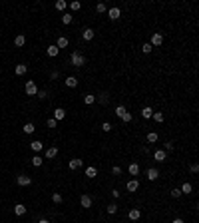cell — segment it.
Instances as JSON below:
<instances>
[{"label":"cell","mask_w":199,"mask_h":223,"mask_svg":"<svg viewBox=\"0 0 199 223\" xmlns=\"http://www.w3.org/2000/svg\"><path fill=\"white\" fill-rule=\"evenodd\" d=\"M30 147H32L34 152H42L44 143H42V142H38V139H36V142H32V143H30Z\"/></svg>","instance_id":"603a6c76"},{"label":"cell","mask_w":199,"mask_h":223,"mask_svg":"<svg viewBox=\"0 0 199 223\" xmlns=\"http://www.w3.org/2000/svg\"><path fill=\"white\" fill-rule=\"evenodd\" d=\"M54 6H56V10H60V12H62V10H66V8H68V4L64 2V0H58V2H56Z\"/></svg>","instance_id":"4dcf8cb0"},{"label":"cell","mask_w":199,"mask_h":223,"mask_svg":"<svg viewBox=\"0 0 199 223\" xmlns=\"http://www.w3.org/2000/svg\"><path fill=\"white\" fill-rule=\"evenodd\" d=\"M70 60H72V64H74V66H84V64H86V58L82 56L80 52H72Z\"/></svg>","instance_id":"6da1fadb"},{"label":"cell","mask_w":199,"mask_h":223,"mask_svg":"<svg viewBox=\"0 0 199 223\" xmlns=\"http://www.w3.org/2000/svg\"><path fill=\"white\" fill-rule=\"evenodd\" d=\"M126 187H128V191H138L139 189V181L138 179H129Z\"/></svg>","instance_id":"9c48e42d"},{"label":"cell","mask_w":199,"mask_h":223,"mask_svg":"<svg viewBox=\"0 0 199 223\" xmlns=\"http://www.w3.org/2000/svg\"><path fill=\"white\" fill-rule=\"evenodd\" d=\"M32 163H34L36 167H40V166L44 163V157H42V156H34V157H32Z\"/></svg>","instance_id":"f1b7e54d"},{"label":"cell","mask_w":199,"mask_h":223,"mask_svg":"<svg viewBox=\"0 0 199 223\" xmlns=\"http://www.w3.org/2000/svg\"><path fill=\"white\" fill-rule=\"evenodd\" d=\"M80 203H82V207H86V209L92 207V197H90V195H82V197H80Z\"/></svg>","instance_id":"30bf717a"},{"label":"cell","mask_w":199,"mask_h":223,"mask_svg":"<svg viewBox=\"0 0 199 223\" xmlns=\"http://www.w3.org/2000/svg\"><path fill=\"white\" fill-rule=\"evenodd\" d=\"M82 159H70V163H68V166H70V169H78V167H82Z\"/></svg>","instance_id":"ffe728a7"},{"label":"cell","mask_w":199,"mask_h":223,"mask_svg":"<svg viewBox=\"0 0 199 223\" xmlns=\"http://www.w3.org/2000/svg\"><path fill=\"white\" fill-rule=\"evenodd\" d=\"M102 130H104V132H109V130H112V123H109V122H104V123H102Z\"/></svg>","instance_id":"b9f144b4"},{"label":"cell","mask_w":199,"mask_h":223,"mask_svg":"<svg viewBox=\"0 0 199 223\" xmlns=\"http://www.w3.org/2000/svg\"><path fill=\"white\" fill-rule=\"evenodd\" d=\"M70 8L74 10V12H76V10H80V8H82V4L78 2V0H74V2H70Z\"/></svg>","instance_id":"8d00e7d4"},{"label":"cell","mask_w":199,"mask_h":223,"mask_svg":"<svg viewBox=\"0 0 199 223\" xmlns=\"http://www.w3.org/2000/svg\"><path fill=\"white\" fill-rule=\"evenodd\" d=\"M145 175H147V179H149V181H155L157 177H159V171H157L155 167H149V169H147V173H145Z\"/></svg>","instance_id":"8992f818"},{"label":"cell","mask_w":199,"mask_h":223,"mask_svg":"<svg viewBox=\"0 0 199 223\" xmlns=\"http://www.w3.org/2000/svg\"><path fill=\"white\" fill-rule=\"evenodd\" d=\"M14 44H16V46H24V44H26V38H24V36H22V34H20V36H16V38H14Z\"/></svg>","instance_id":"f546056e"},{"label":"cell","mask_w":199,"mask_h":223,"mask_svg":"<svg viewBox=\"0 0 199 223\" xmlns=\"http://www.w3.org/2000/svg\"><path fill=\"white\" fill-rule=\"evenodd\" d=\"M36 96H38V98H48V94L44 90H38V94H36Z\"/></svg>","instance_id":"7dc6e473"},{"label":"cell","mask_w":199,"mask_h":223,"mask_svg":"<svg viewBox=\"0 0 199 223\" xmlns=\"http://www.w3.org/2000/svg\"><path fill=\"white\" fill-rule=\"evenodd\" d=\"M14 72H16V76H24V74L28 72V66H26V64H18Z\"/></svg>","instance_id":"4fadbf2b"},{"label":"cell","mask_w":199,"mask_h":223,"mask_svg":"<svg viewBox=\"0 0 199 223\" xmlns=\"http://www.w3.org/2000/svg\"><path fill=\"white\" fill-rule=\"evenodd\" d=\"M152 118L155 120L157 123H161V122H163V114H161V112H153V116H152Z\"/></svg>","instance_id":"d6a6232c"},{"label":"cell","mask_w":199,"mask_h":223,"mask_svg":"<svg viewBox=\"0 0 199 223\" xmlns=\"http://www.w3.org/2000/svg\"><path fill=\"white\" fill-rule=\"evenodd\" d=\"M34 130H36V128H34V123H24V128H22V132L24 133H34Z\"/></svg>","instance_id":"d4e9b609"},{"label":"cell","mask_w":199,"mask_h":223,"mask_svg":"<svg viewBox=\"0 0 199 223\" xmlns=\"http://www.w3.org/2000/svg\"><path fill=\"white\" fill-rule=\"evenodd\" d=\"M24 90H26V94H28V96H36V94H38V88H36V84H34L32 80L26 82V88H24Z\"/></svg>","instance_id":"7a4b0ae2"},{"label":"cell","mask_w":199,"mask_h":223,"mask_svg":"<svg viewBox=\"0 0 199 223\" xmlns=\"http://www.w3.org/2000/svg\"><path fill=\"white\" fill-rule=\"evenodd\" d=\"M128 215H129V219H132V221H138V219L142 217V211H139L138 207H133V209H132V211H129Z\"/></svg>","instance_id":"8fae6325"},{"label":"cell","mask_w":199,"mask_h":223,"mask_svg":"<svg viewBox=\"0 0 199 223\" xmlns=\"http://www.w3.org/2000/svg\"><path fill=\"white\" fill-rule=\"evenodd\" d=\"M56 46H58V50H60V48H66V46H68V38L60 36V38H58V42H56Z\"/></svg>","instance_id":"484cf974"},{"label":"cell","mask_w":199,"mask_h":223,"mask_svg":"<svg viewBox=\"0 0 199 223\" xmlns=\"http://www.w3.org/2000/svg\"><path fill=\"white\" fill-rule=\"evenodd\" d=\"M179 195H181V189H179V187L171 189V197H179Z\"/></svg>","instance_id":"7bdbcfd3"},{"label":"cell","mask_w":199,"mask_h":223,"mask_svg":"<svg viewBox=\"0 0 199 223\" xmlns=\"http://www.w3.org/2000/svg\"><path fill=\"white\" fill-rule=\"evenodd\" d=\"M128 171L132 173V175H138V173H139V166H138V163H129Z\"/></svg>","instance_id":"cb8c5ba5"},{"label":"cell","mask_w":199,"mask_h":223,"mask_svg":"<svg viewBox=\"0 0 199 223\" xmlns=\"http://www.w3.org/2000/svg\"><path fill=\"white\" fill-rule=\"evenodd\" d=\"M179 189H181V193H185V195H187V193H191V191H193V187H191V183H187V181H185V183L181 185Z\"/></svg>","instance_id":"44dd1931"},{"label":"cell","mask_w":199,"mask_h":223,"mask_svg":"<svg viewBox=\"0 0 199 223\" xmlns=\"http://www.w3.org/2000/svg\"><path fill=\"white\" fill-rule=\"evenodd\" d=\"M165 157H167V152H163V149H157V152L153 153V159H155V162H165Z\"/></svg>","instance_id":"ba28073f"},{"label":"cell","mask_w":199,"mask_h":223,"mask_svg":"<svg viewBox=\"0 0 199 223\" xmlns=\"http://www.w3.org/2000/svg\"><path fill=\"white\" fill-rule=\"evenodd\" d=\"M96 10H98L100 14H102V12H106V10H108V6H106V4H104V2H100V4H98V6H96Z\"/></svg>","instance_id":"74e56055"},{"label":"cell","mask_w":199,"mask_h":223,"mask_svg":"<svg viewBox=\"0 0 199 223\" xmlns=\"http://www.w3.org/2000/svg\"><path fill=\"white\" fill-rule=\"evenodd\" d=\"M52 201H54V203H62V193H54Z\"/></svg>","instance_id":"f35d334b"},{"label":"cell","mask_w":199,"mask_h":223,"mask_svg":"<svg viewBox=\"0 0 199 223\" xmlns=\"http://www.w3.org/2000/svg\"><path fill=\"white\" fill-rule=\"evenodd\" d=\"M142 116H143V118H145V120H149V118H152V116H153V108H149V106H145V108L142 110Z\"/></svg>","instance_id":"2e32d148"},{"label":"cell","mask_w":199,"mask_h":223,"mask_svg":"<svg viewBox=\"0 0 199 223\" xmlns=\"http://www.w3.org/2000/svg\"><path fill=\"white\" fill-rule=\"evenodd\" d=\"M163 147H165L163 152H171V149H173V143H171V142H165V146H163Z\"/></svg>","instance_id":"f6af8a7d"},{"label":"cell","mask_w":199,"mask_h":223,"mask_svg":"<svg viewBox=\"0 0 199 223\" xmlns=\"http://www.w3.org/2000/svg\"><path fill=\"white\" fill-rule=\"evenodd\" d=\"M94 102H96V96H92V94L84 96V104H86V106H92Z\"/></svg>","instance_id":"83f0119b"},{"label":"cell","mask_w":199,"mask_h":223,"mask_svg":"<svg viewBox=\"0 0 199 223\" xmlns=\"http://www.w3.org/2000/svg\"><path fill=\"white\" fill-rule=\"evenodd\" d=\"M161 42H163V36H161L159 32H155L152 36V40H149V44H152V48H157V46H161Z\"/></svg>","instance_id":"3957f363"},{"label":"cell","mask_w":199,"mask_h":223,"mask_svg":"<svg viewBox=\"0 0 199 223\" xmlns=\"http://www.w3.org/2000/svg\"><path fill=\"white\" fill-rule=\"evenodd\" d=\"M58 52H60V50H58V46H56V44H54V46H48V56H50V58L58 56Z\"/></svg>","instance_id":"7402d4cb"},{"label":"cell","mask_w":199,"mask_h":223,"mask_svg":"<svg viewBox=\"0 0 199 223\" xmlns=\"http://www.w3.org/2000/svg\"><path fill=\"white\" fill-rule=\"evenodd\" d=\"M72 20H74V16H72L70 12H64V14H62V24H72Z\"/></svg>","instance_id":"d6986e66"},{"label":"cell","mask_w":199,"mask_h":223,"mask_svg":"<svg viewBox=\"0 0 199 223\" xmlns=\"http://www.w3.org/2000/svg\"><path fill=\"white\" fill-rule=\"evenodd\" d=\"M112 173H114V175H119V173H122V167L114 166V167H112Z\"/></svg>","instance_id":"ee69618b"},{"label":"cell","mask_w":199,"mask_h":223,"mask_svg":"<svg viewBox=\"0 0 199 223\" xmlns=\"http://www.w3.org/2000/svg\"><path fill=\"white\" fill-rule=\"evenodd\" d=\"M86 175L90 177V179H94L96 175H98V169H96L94 166H90V167H86Z\"/></svg>","instance_id":"5bb4252c"},{"label":"cell","mask_w":199,"mask_h":223,"mask_svg":"<svg viewBox=\"0 0 199 223\" xmlns=\"http://www.w3.org/2000/svg\"><path fill=\"white\" fill-rule=\"evenodd\" d=\"M82 38H84L86 42H90V40L94 38V30H92V28H86L84 32H82Z\"/></svg>","instance_id":"7c38bea8"},{"label":"cell","mask_w":199,"mask_h":223,"mask_svg":"<svg viewBox=\"0 0 199 223\" xmlns=\"http://www.w3.org/2000/svg\"><path fill=\"white\" fill-rule=\"evenodd\" d=\"M171 223H183V219H181V217H175V219H173Z\"/></svg>","instance_id":"c3c4849f"},{"label":"cell","mask_w":199,"mask_h":223,"mask_svg":"<svg viewBox=\"0 0 199 223\" xmlns=\"http://www.w3.org/2000/svg\"><path fill=\"white\" fill-rule=\"evenodd\" d=\"M66 86H68V88H76V86H78L76 76H68V78H66Z\"/></svg>","instance_id":"ac0fdd59"},{"label":"cell","mask_w":199,"mask_h":223,"mask_svg":"<svg viewBox=\"0 0 199 223\" xmlns=\"http://www.w3.org/2000/svg\"><path fill=\"white\" fill-rule=\"evenodd\" d=\"M108 213H109V215H114V213H118V205H116V203H112V205H108Z\"/></svg>","instance_id":"d590c367"},{"label":"cell","mask_w":199,"mask_h":223,"mask_svg":"<svg viewBox=\"0 0 199 223\" xmlns=\"http://www.w3.org/2000/svg\"><path fill=\"white\" fill-rule=\"evenodd\" d=\"M16 181H18V185L26 187V185H30V183H32V177H30V175H24V173H20V175L16 177Z\"/></svg>","instance_id":"277c9868"},{"label":"cell","mask_w":199,"mask_h":223,"mask_svg":"<svg viewBox=\"0 0 199 223\" xmlns=\"http://www.w3.org/2000/svg\"><path fill=\"white\" fill-rule=\"evenodd\" d=\"M197 171H199V166L197 163H191V173H197Z\"/></svg>","instance_id":"bcb514c9"},{"label":"cell","mask_w":199,"mask_h":223,"mask_svg":"<svg viewBox=\"0 0 199 223\" xmlns=\"http://www.w3.org/2000/svg\"><path fill=\"white\" fill-rule=\"evenodd\" d=\"M64 118H66V110H62V108L54 110V120H56V122H60V120H64Z\"/></svg>","instance_id":"52a82bcc"},{"label":"cell","mask_w":199,"mask_h":223,"mask_svg":"<svg viewBox=\"0 0 199 223\" xmlns=\"http://www.w3.org/2000/svg\"><path fill=\"white\" fill-rule=\"evenodd\" d=\"M126 112H128V110L123 108V106H118V108H116V116H118V118H122V116L126 114Z\"/></svg>","instance_id":"836d02e7"},{"label":"cell","mask_w":199,"mask_h":223,"mask_svg":"<svg viewBox=\"0 0 199 223\" xmlns=\"http://www.w3.org/2000/svg\"><path fill=\"white\" fill-rule=\"evenodd\" d=\"M142 50H143V52H145V54H149V52H152V50H153V48H152V44L147 42V44H143V46H142Z\"/></svg>","instance_id":"ab89813d"},{"label":"cell","mask_w":199,"mask_h":223,"mask_svg":"<svg viewBox=\"0 0 199 223\" xmlns=\"http://www.w3.org/2000/svg\"><path fill=\"white\" fill-rule=\"evenodd\" d=\"M119 120H122V122H126V123H129V122L133 120V116H132V112H126V114H123Z\"/></svg>","instance_id":"1f68e13d"},{"label":"cell","mask_w":199,"mask_h":223,"mask_svg":"<svg viewBox=\"0 0 199 223\" xmlns=\"http://www.w3.org/2000/svg\"><path fill=\"white\" fill-rule=\"evenodd\" d=\"M157 139H159V136H157L155 132H149V133H147V142H149V143H155Z\"/></svg>","instance_id":"4316f807"},{"label":"cell","mask_w":199,"mask_h":223,"mask_svg":"<svg viewBox=\"0 0 199 223\" xmlns=\"http://www.w3.org/2000/svg\"><path fill=\"white\" fill-rule=\"evenodd\" d=\"M108 16H109L112 20H118L119 16H122V10H119L118 6H114V8H109V10H108Z\"/></svg>","instance_id":"5b68a950"},{"label":"cell","mask_w":199,"mask_h":223,"mask_svg":"<svg viewBox=\"0 0 199 223\" xmlns=\"http://www.w3.org/2000/svg\"><path fill=\"white\" fill-rule=\"evenodd\" d=\"M38 223H50V221H48V219H40Z\"/></svg>","instance_id":"681fc988"},{"label":"cell","mask_w":199,"mask_h":223,"mask_svg":"<svg viewBox=\"0 0 199 223\" xmlns=\"http://www.w3.org/2000/svg\"><path fill=\"white\" fill-rule=\"evenodd\" d=\"M56 156H58V147H48L46 149V159H52Z\"/></svg>","instance_id":"9a60e30c"},{"label":"cell","mask_w":199,"mask_h":223,"mask_svg":"<svg viewBox=\"0 0 199 223\" xmlns=\"http://www.w3.org/2000/svg\"><path fill=\"white\" fill-rule=\"evenodd\" d=\"M14 213H16V215H24V213H26V205L16 203V205H14Z\"/></svg>","instance_id":"e0dca14e"},{"label":"cell","mask_w":199,"mask_h":223,"mask_svg":"<svg viewBox=\"0 0 199 223\" xmlns=\"http://www.w3.org/2000/svg\"><path fill=\"white\" fill-rule=\"evenodd\" d=\"M46 126H48V128H56V126H58V122H56L54 118H50V120L46 122Z\"/></svg>","instance_id":"60d3db41"},{"label":"cell","mask_w":199,"mask_h":223,"mask_svg":"<svg viewBox=\"0 0 199 223\" xmlns=\"http://www.w3.org/2000/svg\"><path fill=\"white\" fill-rule=\"evenodd\" d=\"M98 100H100V104H108V100H109V96L108 94H100V98H98Z\"/></svg>","instance_id":"e575fe53"}]
</instances>
